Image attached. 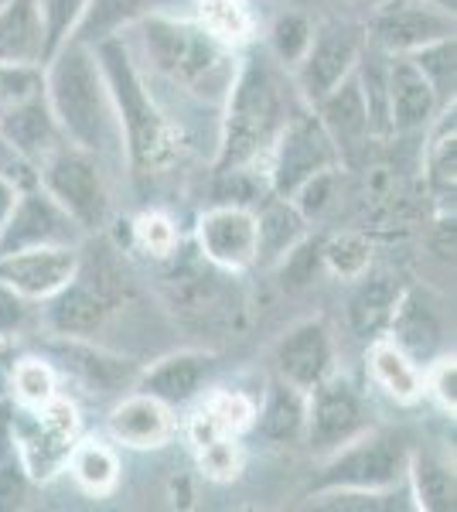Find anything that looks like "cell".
Segmentation results:
<instances>
[{
    "label": "cell",
    "instance_id": "cell-1",
    "mask_svg": "<svg viewBox=\"0 0 457 512\" xmlns=\"http://www.w3.org/2000/svg\"><path fill=\"white\" fill-rule=\"evenodd\" d=\"M45 99L65 140L93 158L123 154L116 106L106 86L103 65L82 41H65L45 62Z\"/></svg>",
    "mask_w": 457,
    "mask_h": 512
},
{
    "label": "cell",
    "instance_id": "cell-2",
    "mask_svg": "<svg viewBox=\"0 0 457 512\" xmlns=\"http://www.w3.org/2000/svg\"><path fill=\"white\" fill-rule=\"evenodd\" d=\"M140 55L168 86L195 93L198 99H226L236 62L229 45H222L209 28L198 21L174 18L168 11H157L140 18L137 24Z\"/></svg>",
    "mask_w": 457,
    "mask_h": 512
},
{
    "label": "cell",
    "instance_id": "cell-3",
    "mask_svg": "<svg viewBox=\"0 0 457 512\" xmlns=\"http://www.w3.org/2000/svg\"><path fill=\"white\" fill-rule=\"evenodd\" d=\"M99 65H103L106 86H110L116 120H120L123 151L134 161L137 171H161L178 158V130L154 103L147 79L140 76L134 52L120 35L103 38L93 45Z\"/></svg>",
    "mask_w": 457,
    "mask_h": 512
},
{
    "label": "cell",
    "instance_id": "cell-4",
    "mask_svg": "<svg viewBox=\"0 0 457 512\" xmlns=\"http://www.w3.org/2000/svg\"><path fill=\"white\" fill-rule=\"evenodd\" d=\"M219 134V171L243 168L260 151H270L273 137L290 117L287 96L267 59H246L232 76Z\"/></svg>",
    "mask_w": 457,
    "mask_h": 512
},
{
    "label": "cell",
    "instance_id": "cell-5",
    "mask_svg": "<svg viewBox=\"0 0 457 512\" xmlns=\"http://www.w3.org/2000/svg\"><path fill=\"white\" fill-rule=\"evenodd\" d=\"M79 441L76 403L52 396L41 407H11V444L31 482H48L69 465Z\"/></svg>",
    "mask_w": 457,
    "mask_h": 512
},
{
    "label": "cell",
    "instance_id": "cell-6",
    "mask_svg": "<svg viewBox=\"0 0 457 512\" xmlns=\"http://www.w3.org/2000/svg\"><path fill=\"white\" fill-rule=\"evenodd\" d=\"M226 274L229 270L215 267L202 253L181 256L161 274L164 301L191 328H205V332L229 328L239 311V297Z\"/></svg>",
    "mask_w": 457,
    "mask_h": 512
},
{
    "label": "cell",
    "instance_id": "cell-7",
    "mask_svg": "<svg viewBox=\"0 0 457 512\" xmlns=\"http://www.w3.org/2000/svg\"><path fill=\"white\" fill-rule=\"evenodd\" d=\"M406 461H410V451H406V444L396 434L362 431L359 437H352V441H345L342 448L328 454V461H324L321 475L314 478L311 489H396L400 482H406Z\"/></svg>",
    "mask_w": 457,
    "mask_h": 512
},
{
    "label": "cell",
    "instance_id": "cell-8",
    "mask_svg": "<svg viewBox=\"0 0 457 512\" xmlns=\"http://www.w3.org/2000/svg\"><path fill=\"white\" fill-rule=\"evenodd\" d=\"M38 185L76 219L82 233H99L106 229L113 212L110 188H106L99 158L79 151L72 144H62L58 151L38 168Z\"/></svg>",
    "mask_w": 457,
    "mask_h": 512
},
{
    "label": "cell",
    "instance_id": "cell-9",
    "mask_svg": "<svg viewBox=\"0 0 457 512\" xmlns=\"http://www.w3.org/2000/svg\"><path fill=\"white\" fill-rule=\"evenodd\" d=\"M270 185L280 198H290L307 178L338 164V151L328 130L321 127L318 113H290L280 134L270 144Z\"/></svg>",
    "mask_w": 457,
    "mask_h": 512
},
{
    "label": "cell",
    "instance_id": "cell-10",
    "mask_svg": "<svg viewBox=\"0 0 457 512\" xmlns=\"http://www.w3.org/2000/svg\"><path fill=\"white\" fill-rule=\"evenodd\" d=\"M82 229L41 185L21 188L11 216L0 226V256L35 246H79Z\"/></svg>",
    "mask_w": 457,
    "mask_h": 512
},
{
    "label": "cell",
    "instance_id": "cell-11",
    "mask_svg": "<svg viewBox=\"0 0 457 512\" xmlns=\"http://www.w3.org/2000/svg\"><path fill=\"white\" fill-rule=\"evenodd\" d=\"M365 48V31L355 24H324L314 31L304 59L294 65V82L307 103H318L359 65V55Z\"/></svg>",
    "mask_w": 457,
    "mask_h": 512
},
{
    "label": "cell",
    "instance_id": "cell-12",
    "mask_svg": "<svg viewBox=\"0 0 457 512\" xmlns=\"http://www.w3.org/2000/svg\"><path fill=\"white\" fill-rule=\"evenodd\" d=\"M447 35H454V14L440 11L434 0H386L369 21V38L389 55H413Z\"/></svg>",
    "mask_w": 457,
    "mask_h": 512
},
{
    "label": "cell",
    "instance_id": "cell-13",
    "mask_svg": "<svg viewBox=\"0 0 457 512\" xmlns=\"http://www.w3.org/2000/svg\"><path fill=\"white\" fill-rule=\"evenodd\" d=\"M365 431L362 396L345 376H324L314 390H307V441L314 451L331 454L345 441Z\"/></svg>",
    "mask_w": 457,
    "mask_h": 512
},
{
    "label": "cell",
    "instance_id": "cell-14",
    "mask_svg": "<svg viewBox=\"0 0 457 512\" xmlns=\"http://www.w3.org/2000/svg\"><path fill=\"white\" fill-rule=\"evenodd\" d=\"M198 253L215 267L246 270L256 263V216L246 205H215L198 219Z\"/></svg>",
    "mask_w": 457,
    "mask_h": 512
},
{
    "label": "cell",
    "instance_id": "cell-15",
    "mask_svg": "<svg viewBox=\"0 0 457 512\" xmlns=\"http://www.w3.org/2000/svg\"><path fill=\"white\" fill-rule=\"evenodd\" d=\"M273 362H277V373L287 383L301 386V390H314L335 369V338H331V328L321 318H307L301 325L287 328L284 338L277 342V349H273Z\"/></svg>",
    "mask_w": 457,
    "mask_h": 512
},
{
    "label": "cell",
    "instance_id": "cell-16",
    "mask_svg": "<svg viewBox=\"0 0 457 512\" xmlns=\"http://www.w3.org/2000/svg\"><path fill=\"white\" fill-rule=\"evenodd\" d=\"M79 246H35L0 256V280L28 301H45L76 274Z\"/></svg>",
    "mask_w": 457,
    "mask_h": 512
},
{
    "label": "cell",
    "instance_id": "cell-17",
    "mask_svg": "<svg viewBox=\"0 0 457 512\" xmlns=\"http://www.w3.org/2000/svg\"><path fill=\"white\" fill-rule=\"evenodd\" d=\"M386 82H389V120H393V134L423 130L434 120V113L440 110L437 93L410 55H393L386 62Z\"/></svg>",
    "mask_w": 457,
    "mask_h": 512
},
{
    "label": "cell",
    "instance_id": "cell-18",
    "mask_svg": "<svg viewBox=\"0 0 457 512\" xmlns=\"http://www.w3.org/2000/svg\"><path fill=\"white\" fill-rule=\"evenodd\" d=\"M0 137H4L24 161L35 164V168H41L62 144H69L62 127H58L52 106H48L45 93L14 106V110H7L4 117H0Z\"/></svg>",
    "mask_w": 457,
    "mask_h": 512
},
{
    "label": "cell",
    "instance_id": "cell-19",
    "mask_svg": "<svg viewBox=\"0 0 457 512\" xmlns=\"http://www.w3.org/2000/svg\"><path fill=\"white\" fill-rule=\"evenodd\" d=\"M106 427H110L113 441L123 444V448L154 451V448H161V444H168L174 420H171L168 403H161L157 396L140 390L116 403L110 410V417H106Z\"/></svg>",
    "mask_w": 457,
    "mask_h": 512
},
{
    "label": "cell",
    "instance_id": "cell-20",
    "mask_svg": "<svg viewBox=\"0 0 457 512\" xmlns=\"http://www.w3.org/2000/svg\"><path fill=\"white\" fill-rule=\"evenodd\" d=\"M314 113H318L321 127L328 130L338 158H352L355 151H362V147L369 144L372 127H369V113H365V103L359 93V82H355V72L345 82H338L324 99H318Z\"/></svg>",
    "mask_w": 457,
    "mask_h": 512
},
{
    "label": "cell",
    "instance_id": "cell-21",
    "mask_svg": "<svg viewBox=\"0 0 457 512\" xmlns=\"http://www.w3.org/2000/svg\"><path fill=\"white\" fill-rule=\"evenodd\" d=\"M389 328H393L389 342L400 345L413 362H430L444 345V321H440L437 304H430L423 291L400 294L393 315H389Z\"/></svg>",
    "mask_w": 457,
    "mask_h": 512
},
{
    "label": "cell",
    "instance_id": "cell-22",
    "mask_svg": "<svg viewBox=\"0 0 457 512\" xmlns=\"http://www.w3.org/2000/svg\"><path fill=\"white\" fill-rule=\"evenodd\" d=\"M212 373V355L205 352H174L168 359H161L157 366L147 369L144 376H137V386L144 393L157 396L161 403H188L202 393V383Z\"/></svg>",
    "mask_w": 457,
    "mask_h": 512
},
{
    "label": "cell",
    "instance_id": "cell-23",
    "mask_svg": "<svg viewBox=\"0 0 457 512\" xmlns=\"http://www.w3.org/2000/svg\"><path fill=\"white\" fill-rule=\"evenodd\" d=\"M256 431L273 444H294L307 431V390L277 376L263 393V407H256Z\"/></svg>",
    "mask_w": 457,
    "mask_h": 512
},
{
    "label": "cell",
    "instance_id": "cell-24",
    "mask_svg": "<svg viewBox=\"0 0 457 512\" xmlns=\"http://www.w3.org/2000/svg\"><path fill=\"white\" fill-rule=\"evenodd\" d=\"M55 359L62 362L65 369H72L86 386L103 390V393H113V390H123L127 383H137V369L130 366L127 359L96 349V345H89V338H65V342H58Z\"/></svg>",
    "mask_w": 457,
    "mask_h": 512
},
{
    "label": "cell",
    "instance_id": "cell-25",
    "mask_svg": "<svg viewBox=\"0 0 457 512\" xmlns=\"http://www.w3.org/2000/svg\"><path fill=\"white\" fill-rule=\"evenodd\" d=\"M0 62L45 65V28H41L38 0L0 4Z\"/></svg>",
    "mask_w": 457,
    "mask_h": 512
},
{
    "label": "cell",
    "instance_id": "cell-26",
    "mask_svg": "<svg viewBox=\"0 0 457 512\" xmlns=\"http://www.w3.org/2000/svg\"><path fill=\"white\" fill-rule=\"evenodd\" d=\"M307 219L290 205V198H270L256 216V263L260 267H277L287 260V253L304 239Z\"/></svg>",
    "mask_w": 457,
    "mask_h": 512
},
{
    "label": "cell",
    "instance_id": "cell-27",
    "mask_svg": "<svg viewBox=\"0 0 457 512\" xmlns=\"http://www.w3.org/2000/svg\"><path fill=\"white\" fill-rule=\"evenodd\" d=\"M355 280H359V287H355L352 301H348V325H352L355 335L369 338V335H376L379 328L389 325V315H393L403 287H400V277L386 274V270L372 274V267Z\"/></svg>",
    "mask_w": 457,
    "mask_h": 512
},
{
    "label": "cell",
    "instance_id": "cell-28",
    "mask_svg": "<svg viewBox=\"0 0 457 512\" xmlns=\"http://www.w3.org/2000/svg\"><path fill=\"white\" fill-rule=\"evenodd\" d=\"M178 0H89L86 14H82L79 28L72 31L69 41H82V45H99L103 38L120 35L123 28H134L140 18L157 11H168Z\"/></svg>",
    "mask_w": 457,
    "mask_h": 512
},
{
    "label": "cell",
    "instance_id": "cell-29",
    "mask_svg": "<svg viewBox=\"0 0 457 512\" xmlns=\"http://www.w3.org/2000/svg\"><path fill=\"white\" fill-rule=\"evenodd\" d=\"M256 420V400L246 393H215L202 407L195 410L188 424V434H191V444L202 448L209 444L212 437H239L243 431H249Z\"/></svg>",
    "mask_w": 457,
    "mask_h": 512
},
{
    "label": "cell",
    "instance_id": "cell-30",
    "mask_svg": "<svg viewBox=\"0 0 457 512\" xmlns=\"http://www.w3.org/2000/svg\"><path fill=\"white\" fill-rule=\"evenodd\" d=\"M369 373L376 386L396 403H417L427 393V376L417 362L406 355L396 342H372L369 349Z\"/></svg>",
    "mask_w": 457,
    "mask_h": 512
},
{
    "label": "cell",
    "instance_id": "cell-31",
    "mask_svg": "<svg viewBox=\"0 0 457 512\" xmlns=\"http://www.w3.org/2000/svg\"><path fill=\"white\" fill-rule=\"evenodd\" d=\"M406 478L413 485V499L420 509L430 512H454L457 482L454 468L447 461L434 458V454H410L406 461Z\"/></svg>",
    "mask_w": 457,
    "mask_h": 512
},
{
    "label": "cell",
    "instance_id": "cell-32",
    "mask_svg": "<svg viewBox=\"0 0 457 512\" xmlns=\"http://www.w3.org/2000/svg\"><path fill=\"white\" fill-rule=\"evenodd\" d=\"M423 168H427L430 192L440 198V205H444V212H447V202L454 205V192H457V127H454V106H451V113H444L440 127L434 130V137H430L427 161H423Z\"/></svg>",
    "mask_w": 457,
    "mask_h": 512
},
{
    "label": "cell",
    "instance_id": "cell-33",
    "mask_svg": "<svg viewBox=\"0 0 457 512\" xmlns=\"http://www.w3.org/2000/svg\"><path fill=\"white\" fill-rule=\"evenodd\" d=\"M65 468H69L72 478L79 482V489L89 495H106L116 489V482H120V461H116L110 444L96 441V437L76 441V448H72L69 465Z\"/></svg>",
    "mask_w": 457,
    "mask_h": 512
},
{
    "label": "cell",
    "instance_id": "cell-34",
    "mask_svg": "<svg viewBox=\"0 0 457 512\" xmlns=\"http://www.w3.org/2000/svg\"><path fill=\"white\" fill-rule=\"evenodd\" d=\"M198 24L209 28L222 45L236 48L253 35V11L249 0H195Z\"/></svg>",
    "mask_w": 457,
    "mask_h": 512
},
{
    "label": "cell",
    "instance_id": "cell-35",
    "mask_svg": "<svg viewBox=\"0 0 457 512\" xmlns=\"http://www.w3.org/2000/svg\"><path fill=\"white\" fill-rule=\"evenodd\" d=\"M410 59L420 65V72L427 76L430 86H434L437 103L440 106L454 103V82H457V62H454L457 59V45H454V35L437 38V41H430V45L417 48Z\"/></svg>",
    "mask_w": 457,
    "mask_h": 512
},
{
    "label": "cell",
    "instance_id": "cell-36",
    "mask_svg": "<svg viewBox=\"0 0 457 512\" xmlns=\"http://www.w3.org/2000/svg\"><path fill=\"white\" fill-rule=\"evenodd\" d=\"M7 386H11V393L18 396L21 407H41V403H48L52 396H58L55 369L48 366L45 359H35V355L14 362Z\"/></svg>",
    "mask_w": 457,
    "mask_h": 512
},
{
    "label": "cell",
    "instance_id": "cell-37",
    "mask_svg": "<svg viewBox=\"0 0 457 512\" xmlns=\"http://www.w3.org/2000/svg\"><path fill=\"white\" fill-rule=\"evenodd\" d=\"M86 4L89 0H38L41 28H45V62L72 38V31L79 28L82 14H86Z\"/></svg>",
    "mask_w": 457,
    "mask_h": 512
},
{
    "label": "cell",
    "instance_id": "cell-38",
    "mask_svg": "<svg viewBox=\"0 0 457 512\" xmlns=\"http://www.w3.org/2000/svg\"><path fill=\"white\" fill-rule=\"evenodd\" d=\"M321 256H324V263H328L331 274L342 277V280L362 277L365 270L372 267V246H369V239H365L362 233H342V236H335L321 250Z\"/></svg>",
    "mask_w": 457,
    "mask_h": 512
},
{
    "label": "cell",
    "instance_id": "cell-39",
    "mask_svg": "<svg viewBox=\"0 0 457 512\" xmlns=\"http://www.w3.org/2000/svg\"><path fill=\"white\" fill-rule=\"evenodd\" d=\"M45 93V69L24 62H0V117Z\"/></svg>",
    "mask_w": 457,
    "mask_h": 512
},
{
    "label": "cell",
    "instance_id": "cell-40",
    "mask_svg": "<svg viewBox=\"0 0 457 512\" xmlns=\"http://www.w3.org/2000/svg\"><path fill=\"white\" fill-rule=\"evenodd\" d=\"M198 468L212 482H232L243 468V451H239L236 437H212L209 444L198 448Z\"/></svg>",
    "mask_w": 457,
    "mask_h": 512
},
{
    "label": "cell",
    "instance_id": "cell-41",
    "mask_svg": "<svg viewBox=\"0 0 457 512\" xmlns=\"http://www.w3.org/2000/svg\"><path fill=\"white\" fill-rule=\"evenodd\" d=\"M273 52L284 65H297L304 59L307 45L314 38V24L304 18V14H284L277 24H273Z\"/></svg>",
    "mask_w": 457,
    "mask_h": 512
},
{
    "label": "cell",
    "instance_id": "cell-42",
    "mask_svg": "<svg viewBox=\"0 0 457 512\" xmlns=\"http://www.w3.org/2000/svg\"><path fill=\"white\" fill-rule=\"evenodd\" d=\"M134 243L144 253L157 256V260H168L178 250V226L168 216H161V212H144L134 222Z\"/></svg>",
    "mask_w": 457,
    "mask_h": 512
},
{
    "label": "cell",
    "instance_id": "cell-43",
    "mask_svg": "<svg viewBox=\"0 0 457 512\" xmlns=\"http://www.w3.org/2000/svg\"><path fill=\"white\" fill-rule=\"evenodd\" d=\"M331 195H335V168L318 171L314 178H307L290 198L297 202V212H301L304 219H314L331 205Z\"/></svg>",
    "mask_w": 457,
    "mask_h": 512
},
{
    "label": "cell",
    "instance_id": "cell-44",
    "mask_svg": "<svg viewBox=\"0 0 457 512\" xmlns=\"http://www.w3.org/2000/svg\"><path fill=\"white\" fill-rule=\"evenodd\" d=\"M28 321H31V301L0 280V338L21 335L28 328Z\"/></svg>",
    "mask_w": 457,
    "mask_h": 512
},
{
    "label": "cell",
    "instance_id": "cell-45",
    "mask_svg": "<svg viewBox=\"0 0 457 512\" xmlns=\"http://www.w3.org/2000/svg\"><path fill=\"white\" fill-rule=\"evenodd\" d=\"M31 478L21 468L18 458H0V512L21 509L28 499Z\"/></svg>",
    "mask_w": 457,
    "mask_h": 512
},
{
    "label": "cell",
    "instance_id": "cell-46",
    "mask_svg": "<svg viewBox=\"0 0 457 512\" xmlns=\"http://www.w3.org/2000/svg\"><path fill=\"white\" fill-rule=\"evenodd\" d=\"M427 393H434L440 407L454 414V407H457V362H454V355H440L434 366H430Z\"/></svg>",
    "mask_w": 457,
    "mask_h": 512
},
{
    "label": "cell",
    "instance_id": "cell-47",
    "mask_svg": "<svg viewBox=\"0 0 457 512\" xmlns=\"http://www.w3.org/2000/svg\"><path fill=\"white\" fill-rule=\"evenodd\" d=\"M14 338H0V393L7 390V379H11L14 369Z\"/></svg>",
    "mask_w": 457,
    "mask_h": 512
},
{
    "label": "cell",
    "instance_id": "cell-48",
    "mask_svg": "<svg viewBox=\"0 0 457 512\" xmlns=\"http://www.w3.org/2000/svg\"><path fill=\"white\" fill-rule=\"evenodd\" d=\"M18 195H21V188L14 185V181L0 178V226H4V219H7V216H11L14 202H18Z\"/></svg>",
    "mask_w": 457,
    "mask_h": 512
},
{
    "label": "cell",
    "instance_id": "cell-49",
    "mask_svg": "<svg viewBox=\"0 0 457 512\" xmlns=\"http://www.w3.org/2000/svg\"><path fill=\"white\" fill-rule=\"evenodd\" d=\"M0 4H4V0H0Z\"/></svg>",
    "mask_w": 457,
    "mask_h": 512
}]
</instances>
